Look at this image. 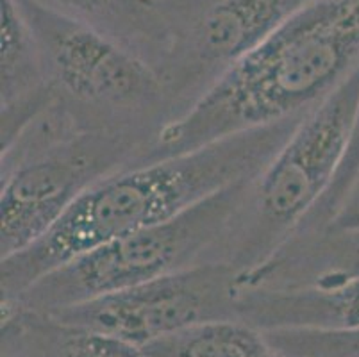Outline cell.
Returning <instances> with one entry per match:
<instances>
[{
	"label": "cell",
	"instance_id": "cell-9",
	"mask_svg": "<svg viewBox=\"0 0 359 357\" xmlns=\"http://www.w3.org/2000/svg\"><path fill=\"white\" fill-rule=\"evenodd\" d=\"M238 320L259 330L359 329V275L293 290L240 288Z\"/></svg>",
	"mask_w": 359,
	"mask_h": 357
},
{
	"label": "cell",
	"instance_id": "cell-5",
	"mask_svg": "<svg viewBox=\"0 0 359 357\" xmlns=\"http://www.w3.org/2000/svg\"><path fill=\"white\" fill-rule=\"evenodd\" d=\"M15 2L38 39L54 98L81 129L129 134L154 145L172 120L154 68L77 22L31 0Z\"/></svg>",
	"mask_w": 359,
	"mask_h": 357
},
{
	"label": "cell",
	"instance_id": "cell-10",
	"mask_svg": "<svg viewBox=\"0 0 359 357\" xmlns=\"http://www.w3.org/2000/svg\"><path fill=\"white\" fill-rule=\"evenodd\" d=\"M0 143L43 111L54 98L40 45L15 0H0Z\"/></svg>",
	"mask_w": 359,
	"mask_h": 357
},
{
	"label": "cell",
	"instance_id": "cell-15",
	"mask_svg": "<svg viewBox=\"0 0 359 357\" xmlns=\"http://www.w3.org/2000/svg\"><path fill=\"white\" fill-rule=\"evenodd\" d=\"M283 357H359V329L263 330Z\"/></svg>",
	"mask_w": 359,
	"mask_h": 357
},
{
	"label": "cell",
	"instance_id": "cell-11",
	"mask_svg": "<svg viewBox=\"0 0 359 357\" xmlns=\"http://www.w3.org/2000/svg\"><path fill=\"white\" fill-rule=\"evenodd\" d=\"M359 275V232L293 236L269 261L240 275L241 288L293 290Z\"/></svg>",
	"mask_w": 359,
	"mask_h": 357
},
{
	"label": "cell",
	"instance_id": "cell-8",
	"mask_svg": "<svg viewBox=\"0 0 359 357\" xmlns=\"http://www.w3.org/2000/svg\"><path fill=\"white\" fill-rule=\"evenodd\" d=\"M238 295L240 271L236 268L205 263L43 314L143 349L186 327L238 318Z\"/></svg>",
	"mask_w": 359,
	"mask_h": 357
},
{
	"label": "cell",
	"instance_id": "cell-12",
	"mask_svg": "<svg viewBox=\"0 0 359 357\" xmlns=\"http://www.w3.org/2000/svg\"><path fill=\"white\" fill-rule=\"evenodd\" d=\"M99 32L145 61L159 75L170 34L158 0H31Z\"/></svg>",
	"mask_w": 359,
	"mask_h": 357
},
{
	"label": "cell",
	"instance_id": "cell-17",
	"mask_svg": "<svg viewBox=\"0 0 359 357\" xmlns=\"http://www.w3.org/2000/svg\"><path fill=\"white\" fill-rule=\"evenodd\" d=\"M324 231L359 232V172L355 173L344 201L339 202Z\"/></svg>",
	"mask_w": 359,
	"mask_h": 357
},
{
	"label": "cell",
	"instance_id": "cell-6",
	"mask_svg": "<svg viewBox=\"0 0 359 357\" xmlns=\"http://www.w3.org/2000/svg\"><path fill=\"white\" fill-rule=\"evenodd\" d=\"M249 181L215 193L172 220L120 236L77 255L0 306L52 313L188 268L220 263V245Z\"/></svg>",
	"mask_w": 359,
	"mask_h": 357
},
{
	"label": "cell",
	"instance_id": "cell-14",
	"mask_svg": "<svg viewBox=\"0 0 359 357\" xmlns=\"http://www.w3.org/2000/svg\"><path fill=\"white\" fill-rule=\"evenodd\" d=\"M149 357H283L263 330L238 318L210 320L143 346Z\"/></svg>",
	"mask_w": 359,
	"mask_h": 357
},
{
	"label": "cell",
	"instance_id": "cell-7",
	"mask_svg": "<svg viewBox=\"0 0 359 357\" xmlns=\"http://www.w3.org/2000/svg\"><path fill=\"white\" fill-rule=\"evenodd\" d=\"M311 0H158L170 34L159 79L170 123Z\"/></svg>",
	"mask_w": 359,
	"mask_h": 357
},
{
	"label": "cell",
	"instance_id": "cell-16",
	"mask_svg": "<svg viewBox=\"0 0 359 357\" xmlns=\"http://www.w3.org/2000/svg\"><path fill=\"white\" fill-rule=\"evenodd\" d=\"M359 172V107L358 114H355L354 129H352L351 142H348L347 152H345L344 161L339 165L338 173L332 179L331 186L325 191V195L318 201V204L311 209L308 216H306L302 224L297 227V231L293 232V236H309L315 234V232L324 231L325 225L329 224L331 216L334 215L336 208L339 206V202L344 201L345 193H347L348 186L354 181L355 173ZM292 236V238H293Z\"/></svg>",
	"mask_w": 359,
	"mask_h": 357
},
{
	"label": "cell",
	"instance_id": "cell-4",
	"mask_svg": "<svg viewBox=\"0 0 359 357\" xmlns=\"http://www.w3.org/2000/svg\"><path fill=\"white\" fill-rule=\"evenodd\" d=\"M358 107L359 68L302 118L272 161L247 182L220 245V263L247 274L288 243L338 173Z\"/></svg>",
	"mask_w": 359,
	"mask_h": 357
},
{
	"label": "cell",
	"instance_id": "cell-3",
	"mask_svg": "<svg viewBox=\"0 0 359 357\" xmlns=\"http://www.w3.org/2000/svg\"><path fill=\"white\" fill-rule=\"evenodd\" d=\"M152 143L83 130L55 98L0 143V260L27 250L100 181L147 163Z\"/></svg>",
	"mask_w": 359,
	"mask_h": 357
},
{
	"label": "cell",
	"instance_id": "cell-2",
	"mask_svg": "<svg viewBox=\"0 0 359 357\" xmlns=\"http://www.w3.org/2000/svg\"><path fill=\"white\" fill-rule=\"evenodd\" d=\"M359 68V0H311L156 137L147 163L304 118Z\"/></svg>",
	"mask_w": 359,
	"mask_h": 357
},
{
	"label": "cell",
	"instance_id": "cell-1",
	"mask_svg": "<svg viewBox=\"0 0 359 357\" xmlns=\"http://www.w3.org/2000/svg\"><path fill=\"white\" fill-rule=\"evenodd\" d=\"M300 122L302 118H292L233 134L100 181L38 243L0 260V302L16 299L45 274L91 248L172 220L215 193L256 177Z\"/></svg>",
	"mask_w": 359,
	"mask_h": 357
},
{
	"label": "cell",
	"instance_id": "cell-18",
	"mask_svg": "<svg viewBox=\"0 0 359 357\" xmlns=\"http://www.w3.org/2000/svg\"><path fill=\"white\" fill-rule=\"evenodd\" d=\"M0 357H18V356H13V353H6V352H2V353H0Z\"/></svg>",
	"mask_w": 359,
	"mask_h": 357
},
{
	"label": "cell",
	"instance_id": "cell-13",
	"mask_svg": "<svg viewBox=\"0 0 359 357\" xmlns=\"http://www.w3.org/2000/svg\"><path fill=\"white\" fill-rule=\"evenodd\" d=\"M2 307L0 349L18 357H149L143 349L107 334L68 325L48 314Z\"/></svg>",
	"mask_w": 359,
	"mask_h": 357
}]
</instances>
